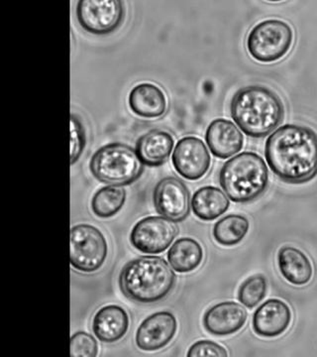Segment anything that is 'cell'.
Segmentation results:
<instances>
[{
	"label": "cell",
	"mask_w": 317,
	"mask_h": 357,
	"mask_svg": "<svg viewBox=\"0 0 317 357\" xmlns=\"http://www.w3.org/2000/svg\"><path fill=\"white\" fill-rule=\"evenodd\" d=\"M203 260V249L196 239L183 237L171 245L168 261L178 273H190L199 268Z\"/></svg>",
	"instance_id": "obj_21"
},
{
	"label": "cell",
	"mask_w": 317,
	"mask_h": 357,
	"mask_svg": "<svg viewBox=\"0 0 317 357\" xmlns=\"http://www.w3.org/2000/svg\"><path fill=\"white\" fill-rule=\"evenodd\" d=\"M292 319V311L286 302L279 299L267 300L254 312L253 331L262 337H279L288 330Z\"/></svg>",
	"instance_id": "obj_13"
},
{
	"label": "cell",
	"mask_w": 317,
	"mask_h": 357,
	"mask_svg": "<svg viewBox=\"0 0 317 357\" xmlns=\"http://www.w3.org/2000/svg\"><path fill=\"white\" fill-rule=\"evenodd\" d=\"M126 201V191L118 185H108L98 190L91 199V210L96 217L109 218L118 213Z\"/></svg>",
	"instance_id": "obj_23"
},
{
	"label": "cell",
	"mask_w": 317,
	"mask_h": 357,
	"mask_svg": "<svg viewBox=\"0 0 317 357\" xmlns=\"http://www.w3.org/2000/svg\"><path fill=\"white\" fill-rule=\"evenodd\" d=\"M129 317L123 307L108 305L96 312L93 321L95 337L102 342H118L128 332Z\"/></svg>",
	"instance_id": "obj_18"
},
{
	"label": "cell",
	"mask_w": 317,
	"mask_h": 357,
	"mask_svg": "<svg viewBox=\"0 0 317 357\" xmlns=\"http://www.w3.org/2000/svg\"><path fill=\"white\" fill-rule=\"evenodd\" d=\"M206 140L211 153L219 159H227L243 148V134L233 122L224 119H215L206 129Z\"/></svg>",
	"instance_id": "obj_15"
},
{
	"label": "cell",
	"mask_w": 317,
	"mask_h": 357,
	"mask_svg": "<svg viewBox=\"0 0 317 357\" xmlns=\"http://www.w3.org/2000/svg\"><path fill=\"white\" fill-rule=\"evenodd\" d=\"M249 227V220L243 215H226L215 223L213 237L220 245H237L247 236Z\"/></svg>",
	"instance_id": "obj_22"
},
{
	"label": "cell",
	"mask_w": 317,
	"mask_h": 357,
	"mask_svg": "<svg viewBox=\"0 0 317 357\" xmlns=\"http://www.w3.org/2000/svg\"><path fill=\"white\" fill-rule=\"evenodd\" d=\"M189 357L229 356V352L222 345L211 340H199L190 347L187 351Z\"/></svg>",
	"instance_id": "obj_27"
},
{
	"label": "cell",
	"mask_w": 317,
	"mask_h": 357,
	"mask_svg": "<svg viewBox=\"0 0 317 357\" xmlns=\"http://www.w3.org/2000/svg\"><path fill=\"white\" fill-rule=\"evenodd\" d=\"M153 201L157 213L171 222H184L190 215V191L177 177L162 178L155 188Z\"/></svg>",
	"instance_id": "obj_10"
},
{
	"label": "cell",
	"mask_w": 317,
	"mask_h": 357,
	"mask_svg": "<svg viewBox=\"0 0 317 357\" xmlns=\"http://www.w3.org/2000/svg\"><path fill=\"white\" fill-rule=\"evenodd\" d=\"M247 318L245 307L229 301L208 309L203 316V326L210 335L225 337L239 332L245 326Z\"/></svg>",
	"instance_id": "obj_14"
},
{
	"label": "cell",
	"mask_w": 317,
	"mask_h": 357,
	"mask_svg": "<svg viewBox=\"0 0 317 357\" xmlns=\"http://www.w3.org/2000/svg\"><path fill=\"white\" fill-rule=\"evenodd\" d=\"M175 140L171 134L161 129H152L136 142V152L141 162L149 167L165 164L170 158Z\"/></svg>",
	"instance_id": "obj_17"
},
{
	"label": "cell",
	"mask_w": 317,
	"mask_h": 357,
	"mask_svg": "<svg viewBox=\"0 0 317 357\" xmlns=\"http://www.w3.org/2000/svg\"><path fill=\"white\" fill-rule=\"evenodd\" d=\"M178 231V225L168 218L147 217L134 225L130 243L140 252L159 255L170 248Z\"/></svg>",
	"instance_id": "obj_9"
},
{
	"label": "cell",
	"mask_w": 317,
	"mask_h": 357,
	"mask_svg": "<svg viewBox=\"0 0 317 357\" xmlns=\"http://www.w3.org/2000/svg\"><path fill=\"white\" fill-rule=\"evenodd\" d=\"M173 165L183 178L197 181L210 168L211 158L203 141L194 136L178 140L173 150Z\"/></svg>",
	"instance_id": "obj_11"
},
{
	"label": "cell",
	"mask_w": 317,
	"mask_h": 357,
	"mask_svg": "<svg viewBox=\"0 0 317 357\" xmlns=\"http://www.w3.org/2000/svg\"><path fill=\"white\" fill-rule=\"evenodd\" d=\"M89 170L103 184L128 185L144 173V164L129 145L115 142L100 148L91 157Z\"/></svg>",
	"instance_id": "obj_5"
},
{
	"label": "cell",
	"mask_w": 317,
	"mask_h": 357,
	"mask_svg": "<svg viewBox=\"0 0 317 357\" xmlns=\"http://www.w3.org/2000/svg\"><path fill=\"white\" fill-rule=\"evenodd\" d=\"M267 292L266 277L262 274L253 275L241 284L238 290V300L243 306L253 309L264 300Z\"/></svg>",
	"instance_id": "obj_24"
},
{
	"label": "cell",
	"mask_w": 317,
	"mask_h": 357,
	"mask_svg": "<svg viewBox=\"0 0 317 357\" xmlns=\"http://www.w3.org/2000/svg\"><path fill=\"white\" fill-rule=\"evenodd\" d=\"M268 165L288 184H304L317 176V133L298 124H285L265 145Z\"/></svg>",
	"instance_id": "obj_1"
},
{
	"label": "cell",
	"mask_w": 317,
	"mask_h": 357,
	"mask_svg": "<svg viewBox=\"0 0 317 357\" xmlns=\"http://www.w3.org/2000/svg\"><path fill=\"white\" fill-rule=\"evenodd\" d=\"M86 145V129L77 114L70 115V165L81 158Z\"/></svg>",
	"instance_id": "obj_25"
},
{
	"label": "cell",
	"mask_w": 317,
	"mask_h": 357,
	"mask_svg": "<svg viewBox=\"0 0 317 357\" xmlns=\"http://www.w3.org/2000/svg\"><path fill=\"white\" fill-rule=\"evenodd\" d=\"M278 266L281 276L295 286H304L311 281L314 267L300 249L285 246L278 252Z\"/></svg>",
	"instance_id": "obj_19"
},
{
	"label": "cell",
	"mask_w": 317,
	"mask_h": 357,
	"mask_svg": "<svg viewBox=\"0 0 317 357\" xmlns=\"http://www.w3.org/2000/svg\"><path fill=\"white\" fill-rule=\"evenodd\" d=\"M293 28L285 21L268 20L253 27L246 46L254 60L264 64L275 63L285 57L292 48Z\"/></svg>",
	"instance_id": "obj_6"
},
{
	"label": "cell",
	"mask_w": 317,
	"mask_h": 357,
	"mask_svg": "<svg viewBox=\"0 0 317 357\" xmlns=\"http://www.w3.org/2000/svg\"><path fill=\"white\" fill-rule=\"evenodd\" d=\"M98 354V342L89 333L79 332L70 337V356L95 357Z\"/></svg>",
	"instance_id": "obj_26"
},
{
	"label": "cell",
	"mask_w": 317,
	"mask_h": 357,
	"mask_svg": "<svg viewBox=\"0 0 317 357\" xmlns=\"http://www.w3.org/2000/svg\"><path fill=\"white\" fill-rule=\"evenodd\" d=\"M235 123L246 135L263 138L278 128L285 119V105L273 89L248 86L238 89L230 103Z\"/></svg>",
	"instance_id": "obj_2"
},
{
	"label": "cell",
	"mask_w": 317,
	"mask_h": 357,
	"mask_svg": "<svg viewBox=\"0 0 317 357\" xmlns=\"http://www.w3.org/2000/svg\"><path fill=\"white\" fill-rule=\"evenodd\" d=\"M107 255V241L100 229L86 223L70 229V265L77 271H98L105 264Z\"/></svg>",
	"instance_id": "obj_7"
},
{
	"label": "cell",
	"mask_w": 317,
	"mask_h": 357,
	"mask_svg": "<svg viewBox=\"0 0 317 357\" xmlns=\"http://www.w3.org/2000/svg\"><path fill=\"white\" fill-rule=\"evenodd\" d=\"M230 206V202L219 188L206 185L194 192L192 208L196 217L204 222H211L222 217Z\"/></svg>",
	"instance_id": "obj_20"
},
{
	"label": "cell",
	"mask_w": 317,
	"mask_h": 357,
	"mask_svg": "<svg viewBox=\"0 0 317 357\" xmlns=\"http://www.w3.org/2000/svg\"><path fill=\"white\" fill-rule=\"evenodd\" d=\"M177 281L164 258L140 256L124 265L119 274L122 294L133 302L152 304L165 299Z\"/></svg>",
	"instance_id": "obj_3"
},
{
	"label": "cell",
	"mask_w": 317,
	"mask_h": 357,
	"mask_svg": "<svg viewBox=\"0 0 317 357\" xmlns=\"http://www.w3.org/2000/svg\"><path fill=\"white\" fill-rule=\"evenodd\" d=\"M177 330V319L171 312H155L144 319L138 328L136 344L141 351H159L170 344Z\"/></svg>",
	"instance_id": "obj_12"
},
{
	"label": "cell",
	"mask_w": 317,
	"mask_h": 357,
	"mask_svg": "<svg viewBox=\"0 0 317 357\" xmlns=\"http://www.w3.org/2000/svg\"><path fill=\"white\" fill-rule=\"evenodd\" d=\"M124 7L119 0H81L77 6V17L84 31L107 35L121 25Z\"/></svg>",
	"instance_id": "obj_8"
},
{
	"label": "cell",
	"mask_w": 317,
	"mask_h": 357,
	"mask_svg": "<svg viewBox=\"0 0 317 357\" xmlns=\"http://www.w3.org/2000/svg\"><path fill=\"white\" fill-rule=\"evenodd\" d=\"M219 183L232 202L251 203L266 192L269 170L259 155L243 152L224 163L219 172Z\"/></svg>",
	"instance_id": "obj_4"
},
{
	"label": "cell",
	"mask_w": 317,
	"mask_h": 357,
	"mask_svg": "<svg viewBox=\"0 0 317 357\" xmlns=\"http://www.w3.org/2000/svg\"><path fill=\"white\" fill-rule=\"evenodd\" d=\"M128 105L133 114L145 119H158L165 114L168 102L164 91L156 84L142 83L131 89Z\"/></svg>",
	"instance_id": "obj_16"
}]
</instances>
